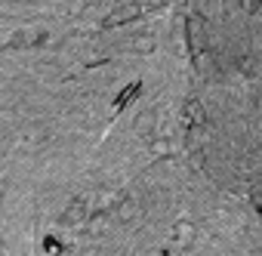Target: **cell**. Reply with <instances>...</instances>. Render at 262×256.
<instances>
[{"label":"cell","mask_w":262,"mask_h":256,"mask_svg":"<svg viewBox=\"0 0 262 256\" xmlns=\"http://www.w3.org/2000/svg\"><path fill=\"white\" fill-rule=\"evenodd\" d=\"M133 19H139V7H120V10H114L111 16H105V25H108V28H114V25L133 22Z\"/></svg>","instance_id":"cell-1"},{"label":"cell","mask_w":262,"mask_h":256,"mask_svg":"<svg viewBox=\"0 0 262 256\" xmlns=\"http://www.w3.org/2000/svg\"><path fill=\"white\" fill-rule=\"evenodd\" d=\"M185 114H188V120H191L194 126H204V123H207V111H204V105H201L198 99H188Z\"/></svg>","instance_id":"cell-2"},{"label":"cell","mask_w":262,"mask_h":256,"mask_svg":"<svg viewBox=\"0 0 262 256\" xmlns=\"http://www.w3.org/2000/svg\"><path fill=\"white\" fill-rule=\"evenodd\" d=\"M139 213V207H136V201H129V198H123L120 201V207H117V216H120V222H129Z\"/></svg>","instance_id":"cell-3"},{"label":"cell","mask_w":262,"mask_h":256,"mask_svg":"<svg viewBox=\"0 0 262 256\" xmlns=\"http://www.w3.org/2000/svg\"><path fill=\"white\" fill-rule=\"evenodd\" d=\"M155 117H158L155 111H142L139 120H136V130H139V133H151V130H155Z\"/></svg>","instance_id":"cell-4"},{"label":"cell","mask_w":262,"mask_h":256,"mask_svg":"<svg viewBox=\"0 0 262 256\" xmlns=\"http://www.w3.org/2000/svg\"><path fill=\"white\" fill-rule=\"evenodd\" d=\"M80 219H83V204H80V201H74V204L65 210V222H71V225H74V222H80Z\"/></svg>","instance_id":"cell-5"},{"label":"cell","mask_w":262,"mask_h":256,"mask_svg":"<svg viewBox=\"0 0 262 256\" xmlns=\"http://www.w3.org/2000/svg\"><path fill=\"white\" fill-rule=\"evenodd\" d=\"M133 47H136L139 53H151V50H155V37H151V34H139V37L133 40Z\"/></svg>","instance_id":"cell-6"},{"label":"cell","mask_w":262,"mask_h":256,"mask_svg":"<svg viewBox=\"0 0 262 256\" xmlns=\"http://www.w3.org/2000/svg\"><path fill=\"white\" fill-rule=\"evenodd\" d=\"M241 7H244V13H256L259 10V0H241Z\"/></svg>","instance_id":"cell-7"},{"label":"cell","mask_w":262,"mask_h":256,"mask_svg":"<svg viewBox=\"0 0 262 256\" xmlns=\"http://www.w3.org/2000/svg\"><path fill=\"white\" fill-rule=\"evenodd\" d=\"M191 167H194V170H204V155H194V158H191Z\"/></svg>","instance_id":"cell-8"},{"label":"cell","mask_w":262,"mask_h":256,"mask_svg":"<svg viewBox=\"0 0 262 256\" xmlns=\"http://www.w3.org/2000/svg\"><path fill=\"white\" fill-rule=\"evenodd\" d=\"M145 4H148V7H161V4H164V0H145Z\"/></svg>","instance_id":"cell-9"},{"label":"cell","mask_w":262,"mask_h":256,"mask_svg":"<svg viewBox=\"0 0 262 256\" xmlns=\"http://www.w3.org/2000/svg\"><path fill=\"white\" fill-rule=\"evenodd\" d=\"M0 201H4V191H0Z\"/></svg>","instance_id":"cell-10"}]
</instances>
